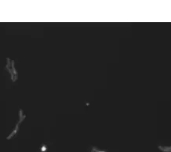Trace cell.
I'll use <instances>...</instances> for the list:
<instances>
[{
  "label": "cell",
  "mask_w": 171,
  "mask_h": 152,
  "mask_svg": "<svg viewBox=\"0 0 171 152\" xmlns=\"http://www.w3.org/2000/svg\"><path fill=\"white\" fill-rule=\"evenodd\" d=\"M159 148L165 152H171V147H159Z\"/></svg>",
  "instance_id": "cell-1"
}]
</instances>
